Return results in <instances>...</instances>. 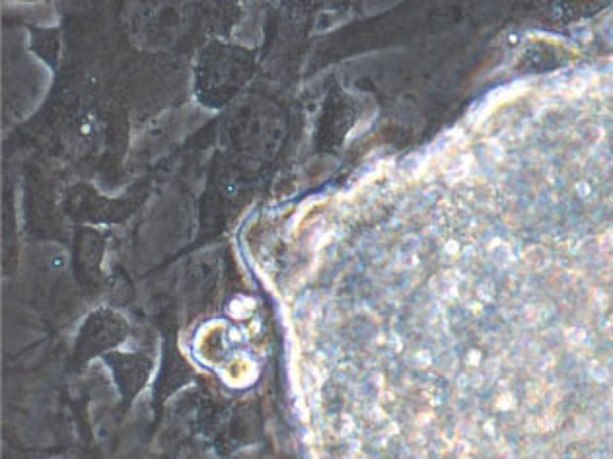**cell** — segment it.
<instances>
[{
	"mask_svg": "<svg viewBox=\"0 0 613 459\" xmlns=\"http://www.w3.org/2000/svg\"><path fill=\"white\" fill-rule=\"evenodd\" d=\"M525 257H527V263H529L534 269H543V267L547 265V253H545L541 247L529 249Z\"/></svg>",
	"mask_w": 613,
	"mask_h": 459,
	"instance_id": "cell-1",
	"label": "cell"
},
{
	"mask_svg": "<svg viewBox=\"0 0 613 459\" xmlns=\"http://www.w3.org/2000/svg\"><path fill=\"white\" fill-rule=\"evenodd\" d=\"M592 373H594L596 380H605L607 378V370L600 364H592Z\"/></svg>",
	"mask_w": 613,
	"mask_h": 459,
	"instance_id": "cell-2",
	"label": "cell"
},
{
	"mask_svg": "<svg viewBox=\"0 0 613 459\" xmlns=\"http://www.w3.org/2000/svg\"><path fill=\"white\" fill-rule=\"evenodd\" d=\"M582 339H584V333H582V331H578V329L568 331V341H570V343H580Z\"/></svg>",
	"mask_w": 613,
	"mask_h": 459,
	"instance_id": "cell-3",
	"label": "cell"
}]
</instances>
